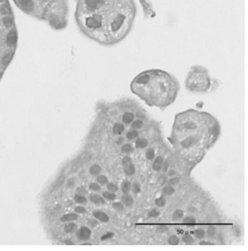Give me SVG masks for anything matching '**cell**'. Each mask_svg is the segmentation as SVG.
<instances>
[{
	"mask_svg": "<svg viewBox=\"0 0 248 251\" xmlns=\"http://www.w3.org/2000/svg\"><path fill=\"white\" fill-rule=\"evenodd\" d=\"M89 224H90L91 226H95V225L98 224V222H97L96 221H93V220H92V221H90V222H89Z\"/></svg>",
	"mask_w": 248,
	"mask_h": 251,
	"instance_id": "obj_46",
	"label": "cell"
},
{
	"mask_svg": "<svg viewBox=\"0 0 248 251\" xmlns=\"http://www.w3.org/2000/svg\"><path fill=\"white\" fill-rule=\"evenodd\" d=\"M182 241L185 244L187 245H191L194 242V239H193L192 237L189 235H185L182 237Z\"/></svg>",
	"mask_w": 248,
	"mask_h": 251,
	"instance_id": "obj_26",
	"label": "cell"
},
{
	"mask_svg": "<svg viewBox=\"0 0 248 251\" xmlns=\"http://www.w3.org/2000/svg\"><path fill=\"white\" fill-rule=\"evenodd\" d=\"M75 211H76V212L79 213H84L87 212V211H86L85 208H83V207H81V206L77 207V208H75Z\"/></svg>",
	"mask_w": 248,
	"mask_h": 251,
	"instance_id": "obj_42",
	"label": "cell"
},
{
	"mask_svg": "<svg viewBox=\"0 0 248 251\" xmlns=\"http://www.w3.org/2000/svg\"><path fill=\"white\" fill-rule=\"evenodd\" d=\"M90 236H91V231L85 226L82 227L77 233V237L81 240H87L90 237Z\"/></svg>",
	"mask_w": 248,
	"mask_h": 251,
	"instance_id": "obj_7",
	"label": "cell"
},
{
	"mask_svg": "<svg viewBox=\"0 0 248 251\" xmlns=\"http://www.w3.org/2000/svg\"><path fill=\"white\" fill-rule=\"evenodd\" d=\"M146 157L148 160L151 161L155 158V151L152 148H149L146 152Z\"/></svg>",
	"mask_w": 248,
	"mask_h": 251,
	"instance_id": "obj_21",
	"label": "cell"
},
{
	"mask_svg": "<svg viewBox=\"0 0 248 251\" xmlns=\"http://www.w3.org/2000/svg\"><path fill=\"white\" fill-rule=\"evenodd\" d=\"M75 20L87 37L114 46L127 37L136 15L134 0H75Z\"/></svg>",
	"mask_w": 248,
	"mask_h": 251,
	"instance_id": "obj_1",
	"label": "cell"
},
{
	"mask_svg": "<svg viewBox=\"0 0 248 251\" xmlns=\"http://www.w3.org/2000/svg\"><path fill=\"white\" fill-rule=\"evenodd\" d=\"M199 245H214V243L209 241H201L199 242Z\"/></svg>",
	"mask_w": 248,
	"mask_h": 251,
	"instance_id": "obj_44",
	"label": "cell"
},
{
	"mask_svg": "<svg viewBox=\"0 0 248 251\" xmlns=\"http://www.w3.org/2000/svg\"><path fill=\"white\" fill-rule=\"evenodd\" d=\"M175 174H176V172L175 171V170H170V171H169V173H168V175L170 176H175Z\"/></svg>",
	"mask_w": 248,
	"mask_h": 251,
	"instance_id": "obj_48",
	"label": "cell"
},
{
	"mask_svg": "<svg viewBox=\"0 0 248 251\" xmlns=\"http://www.w3.org/2000/svg\"><path fill=\"white\" fill-rule=\"evenodd\" d=\"M183 217H184V211L182 210L177 209L173 212L172 215V219L175 221H177L182 219Z\"/></svg>",
	"mask_w": 248,
	"mask_h": 251,
	"instance_id": "obj_14",
	"label": "cell"
},
{
	"mask_svg": "<svg viewBox=\"0 0 248 251\" xmlns=\"http://www.w3.org/2000/svg\"><path fill=\"white\" fill-rule=\"evenodd\" d=\"M112 208L114 210L117 211H123L125 209V205L122 204V202H113L111 204Z\"/></svg>",
	"mask_w": 248,
	"mask_h": 251,
	"instance_id": "obj_22",
	"label": "cell"
},
{
	"mask_svg": "<svg viewBox=\"0 0 248 251\" xmlns=\"http://www.w3.org/2000/svg\"><path fill=\"white\" fill-rule=\"evenodd\" d=\"M216 235V229L214 226H210L207 230V235L209 237H213Z\"/></svg>",
	"mask_w": 248,
	"mask_h": 251,
	"instance_id": "obj_31",
	"label": "cell"
},
{
	"mask_svg": "<svg viewBox=\"0 0 248 251\" xmlns=\"http://www.w3.org/2000/svg\"><path fill=\"white\" fill-rule=\"evenodd\" d=\"M121 146H121V150H122V152L125 154L132 153L134 150V148L132 147V145L129 144V143H124L123 144L121 145Z\"/></svg>",
	"mask_w": 248,
	"mask_h": 251,
	"instance_id": "obj_16",
	"label": "cell"
},
{
	"mask_svg": "<svg viewBox=\"0 0 248 251\" xmlns=\"http://www.w3.org/2000/svg\"><path fill=\"white\" fill-rule=\"evenodd\" d=\"M132 188V184L129 180H125L122 184V190L124 194H128Z\"/></svg>",
	"mask_w": 248,
	"mask_h": 251,
	"instance_id": "obj_15",
	"label": "cell"
},
{
	"mask_svg": "<svg viewBox=\"0 0 248 251\" xmlns=\"http://www.w3.org/2000/svg\"><path fill=\"white\" fill-rule=\"evenodd\" d=\"M75 201L78 203H81V204H84V203L87 202V199L82 195L80 194H77L75 196Z\"/></svg>",
	"mask_w": 248,
	"mask_h": 251,
	"instance_id": "obj_36",
	"label": "cell"
},
{
	"mask_svg": "<svg viewBox=\"0 0 248 251\" xmlns=\"http://www.w3.org/2000/svg\"><path fill=\"white\" fill-rule=\"evenodd\" d=\"M163 163H164V158L162 156H158L153 160L152 163V168L155 171H160L162 168Z\"/></svg>",
	"mask_w": 248,
	"mask_h": 251,
	"instance_id": "obj_9",
	"label": "cell"
},
{
	"mask_svg": "<svg viewBox=\"0 0 248 251\" xmlns=\"http://www.w3.org/2000/svg\"><path fill=\"white\" fill-rule=\"evenodd\" d=\"M155 204H156L158 207H160V208L164 207L166 204L165 198H164V197H159V198H157L155 200Z\"/></svg>",
	"mask_w": 248,
	"mask_h": 251,
	"instance_id": "obj_28",
	"label": "cell"
},
{
	"mask_svg": "<svg viewBox=\"0 0 248 251\" xmlns=\"http://www.w3.org/2000/svg\"><path fill=\"white\" fill-rule=\"evenodd\" d=\"M13 12L8 0H0V28L11 32L15 30Z\"/></svg>",
	"mask_w": 248,
	"mask_h": 251,
	"instance_id": "obj_5",
	"label": "cell"
},
{
	"mask_svg": "<svg viewBox=\"0 0 248 251\" xmlns=\"http://www.w3.org/2000/svg\"><path fill=\"white\" fill-rule=\"evenodd\" d=\"M114 233L113 232H107V233H106L105 235H103L102 237H101V240L104 241V240H106V239H111V238L114 237Z\"/></svg>",
	"mask_w": 248,
	"mask_h": 251,
	"instance_id": "obj_38",
	"label": "cell"
},
{
	"mask_svg": "<svg viewBox=\"0 0 248 251\" xmlns=\"http://www.w3.org/2000/svg\"><path fill=\"white\" fill-rule=\"evenodd\" d=\"M89 189L92 191H100L101 190V187H100L99 184H98L97 183H91L89 185Z\"/></svg>",
	"mask_w": 248,
	"mask_h": 251,
	"instance_id": "obj_37",
	"label": "cell"
},
{
	"mask_svg": "<svg viewBox=\"0 0 248 251\" xmlns=\"http://www.w3.org/2000/svg\"><path fill=\"white\" fill-rule=\"evenodd\" d=\"M107 189L109 191H111V192L114 193L118 191L119 187H118V186L116 185V184H114V183H109V184H107Z\"/></svg>",
	"mask_w": 248,
	"mask_h": 251,
	"instance_id": "obj_29",
	"label": "cell"
},
{
	"mask_svg": "<svg viewBox=\"0 0 248 251\" xmlns=\"http://www.w3.org/2000/svg\"><path fill=\"white\" fill-rule=\"evenodd\" d=\"M167 181L168 185L172 186V187H174V186H176L177 184H178L179 181H180V179L177 177H173V178H171L170 179H169V180H167Z\"/></svg>",
	"mask_w": 248,
	"mask_h": 251,
	"instance_id": "obj_32",
	"label": "cell"
},
{
	"mask_svg": "<svg viewBox=\"0 0 248 251\" xmlns=\"http://www.w3.org/2000/svg\"><path fill=\"white\" fill-rule=\"evenodd\" d=\"M101 172V167H100L98 165H93L91 166V167L90 168V174L92 175V176H96V175L100 174Z\"/></svg>",
	"mask_w": 248,
	"mask_h": 251,
	"instance_id": "obj_19",
	"label": "cell"
},
{
	"mask_svg": "<svg viewBox=\"0 0 248 251\" xmlns=\"http://www.w3.org/2000/svg\"><path fill=\"white\" fill-rule=\"evenodd\" d=\"M90 200L92 202L95 203L96 204H106V202L104 198L101 197L98 194H91L90 196Z\"/></svg>",
	"mask_w": 248,
	"mask_h": 251,
	"instance_id": "obj_13",
	"label": "cell"
},
{
	"mask_svg": "<svg viewBox=\"0 0 248 251\" xmlns=\"http://www.w3.org/2000/svg\"><path fill=\"white\" fill-rule=\"evenodd\" d=\"M160 212L158 211L157 209H152L151 211H150L148 213V216L149 218H156L160 215Z\"/></svg>",
	"mask_w": 248,
	"mask_h": 251,
	"instance_id": "obj_34",
	"label": "cell"
},
{
	"mask_svg": "<svg viewBox=\"0 0 248 251\" xmlns=\"http://www.w3.org/2000/svg\"><path fill=\"white\" fill-rule=\"evenodd\" d=\"M131 189L132 190L134 194H139L141 191V187H140V184H139L138 182H134L133 184L132 185V188Z\"/></svg>",
	"mask_w": 248,
	"mask_h": 251,
	"instance_id": "obj_25",
	"label": "cell"
},
{
	"mask_svg": "<svg viewBox=\"0 0 248 251\" xmlns=\"http://www.w3.org/2000/svg\"><path fill=\"white\" fill-rule=\"evenodd\" d=\"M93 215L95 218H97L99 221H102V222L106 223L109 221V217L106 213L103 212L101 211H94Z\"/></svg>",
	"mask_w": 248,
	"mask_h": 251,
	"instance_id": "obj_10",
	"label": "cell"
},
{
	"mask_svg": "<svg viewBox=\"0 0 248 251\" xmlns=\"http://www.w3.org/2000/svg\"><path fill=\"white\" fill-rule=\"evenodd\" d=\"M183 223L188 226H194V224H196V223H197V221H196V218H194V217L187 216L184 218Z\"/></svg>",
	"mask_w": 248,
	"mask_h": 251,
	"instance_id": "obj_20",
	"label": "cell"
},
{
	"mask_svg": "<svg viewBox=\"0 0 248 251\" xmlns=\"http://www.w3.org/2000/svg\"><path fill=\"white\" fill-rule=\"evenodd\" d=\"M167 176H166L165 175H161V176L159 177V178H158V180H159V182H160V184H161V185L165 184L166 183H167Z\"/></svg>",
	"mask_w": 248,
	"mask_h": 251,
	"instance_id": "obj_39",
	"label": "cell"
},
{
	"mask_svg": "<svg viewBox=\"0 0 248 251\" xmlns=\"http://www.w3.org/2000/svg\"><path fill=\"white\" fill-rule=\"evenodd\" d=\"M175 192L174 187L170 185H167L163 188L162 193L165 196H170Z\"/></svg>",
	"mask_w": 248,
	"mask_h": 251,
	"instance_id": "obj_18",
	"label": "cell"
},
{
	"mask_svg": "<svg viewBox=\"0 0 248 251\" xmlns=\"http://www.w3.org/2000/svg\"><path fill=\"white\" fill-rule=\"evenodd\" d=\"M103 197L104 200H106L108 201H114L116 199V194L114 193L111 192V191H103Z\"/></svg>",
	"mask_w": 248,
	"mask_h": 251,
	"instance_id": "obj_17",
	"label": "cell"
},
{
	"mask_svg": "<svg viewBox=\"0 0 248 251\" xmlns=\"http://www.w3.org/2000/svg\"><path fill=\"white\" fill-rule=\"evenodd\" d=\"M124 167V173L127 176H132L135 174V167L134 164L132 163H129L127 165H125L123 166Z\"/></svg>",
	"mask_w": 248,
	"mask_h": 251,
	"instance_id": "obj_12",
	"label": "cell"
},
{
	"mask_svg": "<svg viewBox=\"0 0 248 251\" xmlns=\"http://www.w3.org/2000/svg\"><path fill=\"white\" fill-rule=\"evenodd\" d=\"M167 229H168V228L166 226H158L157 227V231L159 232H161V233H163V232H166V231H167Z\"/></svg>",
	"mask_w": 248,
	"mask_h": 251,
	"instance_id": "obj_43",
	"label": "cell"
},
{
	"mask_svg": "<svg viewBox=\"0 0 248 251\" xmlns=\"http://www.w3.org/2000/svg\"><path fill=\"white\" fill-rule=\"evenodd\" d=\"M148 145H149V141H148V139H146V138H145V137L139 136L138 138L135 139V146L136 149H144Z\"/></svg>",
	"mask_w": 248,
	"mask_h": 251,
	"instance_id": "obj_8",
	"label": "cell"
},
{
	"mask_svg": "<svg viewBox=\"0 0 248 251\" xmlns=\"http://www.w3.org/2000/svg\"><path fill=\"white\" fill-rule=\"evenodd\" d=\"M132 163V159H131V158L129 157V156H125L122 160V163L123 166L125 165L129 164V163Z\"/></svg>",
	"mask_w": 248,
	"mask_h": 251,
	"instance_id": "obj_40",
	"label": "cell"
},
{
	"mask_svg": "<svg viewBox=\"0 0 248 251\" xmlns=\"http://www.w3.org/2000/svg\"><path fill=\"white\" fill-rule=\"evenodd\" d=\"M76 224H73V223H71V224H69L68 225H66V226H65V232H67V233H69V232H73V231L74 230V229H76Z\"/></svg>",
	"mask_w": 248,
	"mask_h": 251,
	"instance_id": "obj_33",
	"label": "cell"
},
{
	"mask_svg": "<svg viewBox=\"0 0 248 251\" xmlns=\"http://www.w3.org/2000/svg\"><path fill=\"white\" fill-rule=\"evenodd\" d=\"M74 181H73V180H69V182H68V184H67L68 187H71L73 185H74Z\"/></svg>",
	"mask_w": 248,
	"mask_h": 251,
	"instance_id": "obj_47",
	"label": "cell"
},
{
	"mask_svg": "<svg viewBox=\"0 0 248 251\" xmlns=\"http://www.w3.org/2000/svg\"><path fill=\"white\" fill-rule=\"evenodd\" d=\"M122 202L125 206L127 207V208H131L133 205V199L129 194H124V195L122 197Z\"/></svg>",
	"mask_w": 248,
	"mask_h": 251,
	"instance_id": "obj_11",
	"label": "cell"
},
{
	"mask_svg": "<svg viewBox=\"0 0 248 251\" xmlns=\"http://www.w3.org/2000/svg\"><path fill=\"white\" fill-rule=\"evenodd\" d=\"M198 141L199 139L194 136L182 137V140L180 141V144L184 149H188L191 146L195 144L196 142H197Z\"/></svg>",
	"mask_w": 248,
	"mask_h": 251,
	"instance_id": "obj_6",
	"label": "cell"
},
{
	"mask_svg": "<svg viewBox=\"0 0 248 251\" xmlns=\"http://www.w3.org/2000/svg\"><path fill=\"white\" fill-rule=\"evenodd\" d=\"M117 135L118 136L116 139V141H115L116 144L119 145V146H121V145H122L124 143H125V137L122 136V134H120V135Z\"/></svg>",
	"mask_w": 248,
	"mask_h": 251,
	"instance_id": "obj_35",
	"label": "cell"
},
{
	"mask_svg": "<svg viewBox=\"0 0 248 251\" xmlns=\"http://www.w3.org/2000/svg\"><path fill=\"white\" fill-rule=\"evenodd\" d=\"M168 167H169V163L167 161H165L163 163L162 166V171L164 172V173H166V172L168 170Z\"/></svg>",
	"mask_w": 248,
	"mask_h": 251,
	"instance_id": "obj_41",
	"label": "cell"
},
{
	"mask_svg": "<svg viewBox=\"0 0 248 251\" xmlns=\"http://www.w3.org/2000/svg\"><path fill=\"white\" fill-rule=\"evenodd\" d=\"M77 191H78V192L79 193V194H87V191H86L84 188H82V187L79 188Z\"/></svg>",
	"mask_w": 248,
	"mask_h": 251,
	"instance_id": "obj_45",
	"label": "cell"
},
{
	"mask_svg": "<svg viewBox=\"0 0 248 251\" xmlns=\"http://www.w3.org/2000/svg\"><path fill=\"white\" fill-rule=\"evenodd\" d=\"M194 236L197 239H203L205 236V232L202 229H197L194 231Z\"/></svg>",
	"mask_w": 248,
	"mask_h": 251,
	"instance_id": "obj_23",
	"label": "cell"
},
{
	"mask_svg": "<svg viewBox=\"0 0 248 251\" xmlns=\"http://www.w3.org/2000/svg\"><path fill=\"white\" fill-rule=\"evenodd\" d=\"M167 242H168V243L170 244V245H178L179 242H180V239H179L176 235H171V236L168 238Z\"/></svg>",
	"mask_w": 248,
	"mask_h": 251,
	"instance_id": "obj_24",
	"label": "cell"
},
{
	"mask_svg": "<svg viewBox=\"0 0 248 251\" xmlns=\"http://www.w3.org/2000/svg\"><path fill=\"white\" fill-rule=\"evenodd\" d=\"M77 218V215L75 214H69V215H64L61 218L62 221H71L76 220Z\"/></svg>",
	"mask_w": 248,
	"mask_h": 251,
	"instance_id": "obj_27",
	"label": "cell"
},
{
	"mask_svg": "<svg viewBox=\"0 0 248 251\" xmlns=\"http://www.w3.org/2000/svg\"><path fill=\"white\" fill-rule=\"evenodd\" d=\"M97 181H98V183H99L100 184H101V185H104V184H108V180L106 176H103V175H101V176H99L97 178Z\"/></svg>",
	"mask_w": 248,
	"mask_h": 251,
	"instance_id": "obj_30",
	"label": "cell"
},
{
	"mask_svg": "<svg viewBox=\"0 0 248 251\" xmlns=\"http://www.w3.org/2000/svg\"><path fill=\"white\" fill-rule=\"evenodd\" d=\"M21 11L45 21L53 27L66 26L69 15L68 0H13Z\"/></svg>",
	"mask_w": 248,
	"mask_h": 251,
	"instance_id": "obj_3",
	"label": "cell"
},
{
	"mask_svg": "<svg viewBox=\"0 0 248 251\" xmlns=\"http://www.w3.org/2000/svg\"><path fill=\"white\" fill-rule=\"evenodd\" d=\"M186 87L190 92L206 93L212 87L214 81L205 66L194 65L188 70L185 80Z\"/></svg>",
	"mask_w": 248,
	"mask_h": 251,
	"instance_id": "obj_4",
	"label": "cell"
},
{
	"mask_svg": "<svg viewBox=\"0 0 248 251\" xmlns=\"http://www.w3.org/2000/svg\"><path fill=\"white\" fill-rule=\"evenodd\" d=\"M179 83L170 73L158 69L145 70L135 76L131 90L152 106L165 107L173 102L178 91Z\"/></svg>",
	"mask_w": 248,
	"mask_h": 251,
	"instance_id": "obj_2",
	"label": "cell"
}]
</instances>
